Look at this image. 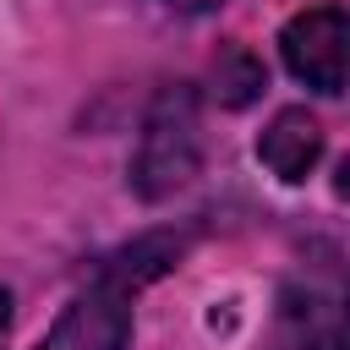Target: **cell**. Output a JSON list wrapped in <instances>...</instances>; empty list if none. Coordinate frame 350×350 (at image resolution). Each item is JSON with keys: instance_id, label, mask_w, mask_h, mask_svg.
Here are the masks:
<instances>
[{"instance_id": "obj_1", "label": "cell", "mask_w": 350, "mask_h": 350, "mask_svg": "<svg viewBox=\"0 0 350 350\" xmlns=\"http://www.w3.org/2000/svg\"><path fill=\"white\" fill-rule=\"evenodd\" d=\"M164 262H170V252H159V241H142L120 262H104L98 279L82 295L66 301V312L55 317V328L33 350H126V339H131V295Z\"/></svg>"}, {"instance_id": "obj_2", "label": "cell", "mask_w": 350, "mask_h": 350, "mask_svg": "<svg viewBox=\"0 0 350 350\" xmlns=\"http://www.w3.org/2000/svg\"><path fill=\"white\" fill-rule=\"evenodd\" d=\"M202 170V109L191 82H164L142 115L131 153V191L142 202H164Z\"/></svg>"}, {"instance_id": "obj_3", "label": "cell", "mask_w": 350, "mask_h": 350, "mask_svg": "<svg viewBox=\"0 0 350 350\" xmlns=\"http://www.w3.org/2000/svg\"><path fill=\"white\" fill-rule=\"evenodd\" d=\"M345 38H350L345 5H334V0L328 5H306L279 27V60L312 93L339 98L345 93Z\"/></svg>"}, {"instance_id": "obj_4", "label": "cell", "mask_w": 350, "mask_h": 350, "mask_svg": "<svg viewBox=\"0 0 350 350\" xmlns=\"http://www.w3.org/2000/svg\"><path fill=\"white\" fill-rule=\"evenodd\" d=\"M268 350H345V306L334 284L295 279L279 290L273 323H268Z\"/></svg>"}, {"instance_id": "obj_5", "label": "cell", "mask_w": 350, "mask_h": 350, "mask_svg": "<svg viewBox=\"0 0 350 350\" xmlns=\"http://www.w3.org/2000/svg\"><path fill=\"white\" fill-rule=\"evenodd\" d=\"M257 159H262L284 186H301V180L317 170V159H323V126H317V115H312L306 104L279 109V115L262 126V137H257Z\"/></svg>"}, {"instance_id": "obj_6", "label": "cell", "mask_w": 350, "mask_h": 350, "mask_svg": "<svg viewBox=\"0 0 350 350\" xmlns=\"http://www.w3.org/2000/svg\"><path fill=\"white\" fill-rule=\"evenodd\" d=\"M262 88H268L262 60H257L246 44H230V49L219 55V66H213V93H219V104H224V109H246Z\"/></svg>"}, {"instance_id": "obj_7", "label": "cell", "mask_w": 350, "mask_h": 350, "mask_svg": "<svg viewBox=\"0 0 350 350\" xmlns=\"http://www.w3.org/2000/svg\"><path fill=\"white\" fill-rule=\"evenodd\" d=\"M5 334H11V295L0 290V350H5Z\"/></svg>"}, {"instance_id": "obj_8", "label": "cell", "mask_w": 350, "mask_h": 350, "mask_svg": "<svg viewBox=\"0 0 350 350\" xmlns=\"http://www.w3.org/2000/svg\"><path fill=\"white\" fill-rule=\"evenodd\" d=\"M164 5H175V11H213V5H224V0H164Z\"/></svg>"}]
</instances>
